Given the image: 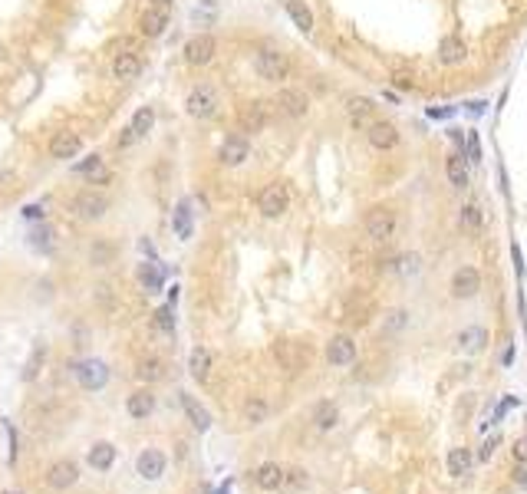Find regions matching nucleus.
<instances>
[{"label":"nucleus","mask_w":527,"mask_h":494,"mask_svg":"<svg viewBox=\"0 0 527 494\" xmlns=\"http://www.w3.org/2000/svg\"><path fill=\"white\" fill-rule=\"evenodd\" d=\"M109 208H112V201H109V195L99 191L96 185L76 191L73 201H69V211H73L79 221H103L105 214H109Z\"/></svg>","instance_id":"f257e3e1"},{"label":"nucleus","mask_w":527,"mask_h":494,"mask_svg":"<svg viewBox=\"0 0 527 494\" xmlns=\"http://www.w3.org/2000/svg\"><path fill=\"white\" fill-rule=\"evenodd\" d=\"M395 228H399V218H395L393 208H369L363 218V234L366 241H373V244H389L395 238Z\"/></svg>","instance_id":"f03ea898"},{"label":"nucleus","mask_w":527,"mask_h":494,"mask_svg":"<svg viewBox=\"0 0 527 494\" xmlns=\"http://www.w3.org/2000/svg\"><path fill=\"white\" fill-rule=\"evenodd\" d=\"M254 73H257L264 83H284L290 76V59L287 53H280L274 47H264L254 53Z\"/></svg>","instance_id":"7ed1b4c3"},{"label":"nucleus","mask_w":527,"mask_h":494,"mask_svg":"<svg viewBox=\"0 0 527 494\" xmlns=\"http://www.w3.org/2000/svg\"><path fill=\"white\" fill-rule=\"evenodd\" d=\"M218 93H214V86L211 83H198L188 89V96H185V113L192 115V119H202V122H208V119H214L218 115Z\"/></svg>","instance_id":"20e7f679"},{"label":"nucleus","mask_w":527,"mask_h":494,"mask_svg":"<svg viewBox=\"0 0 527 494\" xmlns=\"http://www.w3.org/2000/svg\"><path fill=\"white\" fill-rule=\"evenodd\" d=\"M290 208V191L284 181H270V185H264L257 195V211L264 214L267 221L280 218V214H287Z\"/></svg>","instance_id":"39448f33"},{"label":"nucleus","mask_w":527,"mask_h":494,"mask_svg":"<svg viewBox=\"0 0 527 494\" xmlns=\"http://www.w3.org/2000/svg\"><path fill=\"white\" fill-rule=\"evenodd\" d=\"M274 105L287 119H303L310 113V96L303 89H297V86H280V93L274 96Z\"/></svg>","instance_id":"423d86ee"},{"label":"nucleus","mask_w":527,"mask_h":494,"mask_svg":"<svg viewBox=\"0 0 527 494\" xmlns=\"http://www.w3.org/2000/svg\"><path fill=\"white\" fill-rule=\"evenodd\" d=\"M182 53L188 67H208L211 59H214V53H218V40H214V33H195L185 43Z\"/></svg>","instance_id":"0eeeda50"},{"label":"nucleus","mask_w":527,"mask_h":494,"mask_svg":"<svg viewBox=\"0 0 527 494\" xmlns=\"http://www.w3.org/2000/svg\"><path fill=\"white\" fill-rule=\"evenodd\" d=\"M250 159V139L244 132H231L218 149V162L228 165V168H238Z\"/></svg>","instance_id":"6e6552de"},{"label":"nucleus","mask_w":527,"mask_h":494,"mask_svg":"<svg viewBox=\"0 0 527 494\" xmlns=\"http://www.w3.org/2000/svg\"><path fill=\"white\" fill-rule=\"evenodd\" d=\"M363 132H366V142L373 145L376 152H393L395 145H399V129L389 119H373Z\"/></svg>","instance_id":"1a4fd4ad"},{"label":"nucleus","mask_w":527,"mask_h":494,"mask_svg":"<svg viewBox=\"0 0 527 494\" xmlns=\"http://www.w3.org/2000/svg\"><path fill=\"white\" fill-rule=\"evenodd\" d=\"M76 481H79V465L69 461V458H59V461H53L47 468V488H53V491H69Z\"/></svg>","instance_id":"9d476101"},{"label":"nucleus","mask_w":527,"mask_h":494,"mask_svg":"<svg viewBox=\"0 0 527 494\" xmlns=\"http://www.w3.org/2000/svg\"><path fill=\"white\" fill-rule=\"evenodd\" d=\"M50 159H57V162H69V159H76L83 152V135L76 132H53L50 135V145H47Z\"/></svg>","instance_id":"9b49d317"},{"label":"nucleus","mask_w":527,"mask_h":494,"mask_svg":"<svg viewBox=\"0 0 527 494\" xmlns=\"http://www.w3.org/2000/svg\"><path fill=\"white\" fill-rule=\"evenodd\" d=\"M481 290V270L478 267H458L455 277H451V297H458V300H471V297H478Z\"/></svg>","instance_id":"f8f14e48"},{"label":"nucleus","mask_w":527,"mask_h":494,"mask_svg":"<svg viewBox=\"0 0 527 494\" xmlns=\"http://www.w3.org/2000/svg\"><path fill=\"white\" fill-rule=\"evenodd\" d=\"M270 122V105L264 99H254L241 109V132L250 135V132H264Z\"/></svg>","instance_id":"ddd939ff"},{"label":"nucleus","mask_w":527,"mask_h":494,"mask_svg":"<svg viewBox=\"0 0 527 494\" xmlns=\"http://www.w3.org/2000/svg\"><path fill=\"white\" fill-rule=\"evenodd\" d=\"M76 379L86 392H96L109 382V369H105L103 360H86V362H79L76 366Z\"/></svg>","instance_id":"4468645a"},{"label":"nucleus","mask_w":527,"mask_h":494,"mask_svg":"<svg viewBox=\"0 0 527 494\" xmlns=\"http://www.w3.org/2000/svg\"><path fill=\"white\" fill-rule=\"evenodd\" d=\"M356 360V343L353 336H346V333H340V336H333V340L326 343V362L330 366H353Z\"/></svg>","instance_id":"2eb2a0df"},{"label":"nucleus","mask_w":527,"mask_h":494,"mask_svg":"<svg viewBox=\"0 0 527 494\" xmlns=\"http://www.w3.org/2000/svg\"><path fill=\"white\" fill-rule=\"evenodd\" d=\"M168 23H172V17H168V7H149L142 13V20H139V33L149 40H158L168 30Z\"/></svg>","instance_id":"dca6fc26"},{"label":"nucleus","mask_w":527,"mask_h":494,"mask_svg":"<svg viewBox=\"0 0 527 494\" xmlns=\"http://www.w3.org/2000/svg\"><path fill=\"white\" fill-rule=\"evenodd\" d=\"M376 109H379V105H376L369 96H349V99H346V115H349V122H353L356 129H366V125L373 122Z\"/></svg>","instance_id":"f3484780"},{"label":"nucleus","mask_w":527,"mask_h":494,"mask_svg":"<svg viewBox=\"0 0 527 494\" xmlns=\"http://www.w3.org/2000/svg\"><path fill=\"white\" fill-rule=\"evenodd\" d=\"M135 471H139L142 481H158V478L165 475V455L155 452V448H145V452H139V458H135Z\"/></svg>","instance_id":"a211bd4d"},{"label":"nucleus","mask_w":527,"mask_h":494,"mask_svg":"<svg viewBox=\"0 0 527 494\" xmlns=\"http://www.w3.org/2000/svg\"><path fill=\"white\" fill-rule=\"evenodd\" d=\"M139 76H142V59L135 57V53H115L112 79H119V83H135Z\"/></svg>","instance_id":"6ab92c4d"},{"label":"nucleus","mask_w":527,"mask_h":494,"mask_svg":"<svg viewBox=\"0 0 527 494\" xmlns=\"http://www.w3.org/2000/svg\"><path fill=\"white\" fill-rule=\"evenodd\" d=\"M445 175H448V185L451 188L465 191L471 185V175H468V162H465V155L461 152H451L445 159Z\"/></svg>","instance_id":"aec40b11"},{"label":"nucleus","mask_w":527,"mask_h":494,"mask_svg":"<svg viewBox=\"0 0 527 494\" xmlns=\"http://www.w3.org/2000/svg\"><path fill=\"white\" fill-rule=\"evenodd\" d=\"M284 10H287V17L294 20V27L300 33H313V10L307 7V0H284Z\"/></svg>","instance_id":"412c9836"},{"label":"nucleus","mask_w":527,"mask_h":494,"mask_svg":"<svg viewBox=\"0 0 527 494\" xmlns=\"http://www.w3.org/2000/svg\"><path fill=\"white\" fill-rule=\"evenodd\" d=\"M439 59L445 63V67H458V63H465L468 59V47H465V40L461 37H445L439 47Z\"/></svg>","instance_id":"4be33fe9"},{"label":"nucleus","mask_w":527,"mask_h":494,"mask_svg":"<svg viewBox=\"0 0 527 494\" xmlns=\"http://www.w3.org/2000/svg\"><path fill=\"white\" fill-rule=\"evenodd\" d=\"M445 468H448L451 478H465L475 468V455L468 448H448V458H445Z\"/></svg>","instance_id":"5701e85b"},{"label":"nucleus","mask_w":527,"mask_h":494,"mask_svg":"<svg viewBox=\"0 0 527 494\" xmlns=\"http://www.w3.org/2000/svg\"><path fill=\"white\" fill-rule=\"evenodd\" d=\"M254 485L264 488V491H277V488H284V468L274 465V461L254 468Z\"/></svg>","instance_id":"b1692460"},{"label":"nucleus","mask_w":527,"mask_h":494,"mask_svg":"<svg viewBox=\"0 0 527 494\" xmlns=\"http://www.w3.org/2000/svg\"><path fill=\"white\" fill-rule=\"evenodd\" d=\"M211 362H214L211 350H204V346H195L192 356H188V372H192V379L208 382V376H211Z\"/></svg>","instance_id":"393cba45"},{"label":"nucleus","mask_w":527,"mask_h":494,"mask_svg":"<svg viewBox=\"0 0 527 494\" xmlns=\"http://www.w3.org/2000/svg\"><path fill=\"white\" fill-rule=\"evenodd\" d=\"M125 412H129L132 418H149L155 412V396L149 389L132 392V396L125 399Z\"/></svg>","instance_id":"a878e982"},{"label":"nucleus","mask_w":527,"mask_h":494,"mask_svg":"<svg viewBox=\"0 0 527 494\" xmlns=\"http://www.w3.org/2000/svg\"><path fill=\"white\" fill-rule=\"evenodd\" d=\"M178 399H182V409H185V415H188V422H192L198 432H208L211 428L208 409H202V406L195 402V396H188V392H178Z\"/></svg>","instance_id":"bb28decb"},{"label":"nucleus","mask_w":527,"mask_h":494,"mask_svg":"<svg viewBox=\"0 0 527 494\" xmlns=\"http://www.w3.org/2000/svg\"><path fill=\"white\" fill-rule=\"evenodd\" d=\"M86 461H89V468H96V471H109L115 461V445L112 442H96V445L89 448Z\"/></svg>","instance_id":"cd10ccee"},{"label":"nucleus","mask_w":527,"mask_h":494,"mask_svg":"<svg viewBox=\"0 0 527 494\" xmlns=\"http://www.w3.org/2000/svg\"><path fill=\"white\" fill-rule=\"evenodd\" d=\"M336 422H340V409H336L333 402H316L313 406V425L320 428V432H330V428H336Z\"/></svg>","instance_id":"c85d7f7f"},{"label":"nucleus","mask_w":527,"mask_h":494,"mask_svg":"<svg viewBox=\"0 0 527 494\" xmlns=\"http://www.w3.org/2000/svg\"><path fill=\"white\" fill-rule=\"evenodd\" d=\"M458 346L465 352H481L488 346V330H485V326H468V330L458 336Z\"/></svg>","instance_id":"c756f323"},{"label":"nucleus","mask_w":527,"mask_h":494,"mask_svg":"<svg viewBox=\"0 0 527 494\" xmlns=\"http://www.w3.org/2000/svg\"><path fill=\"white\" fill-rule=\"evenodd\" d=\"M129 129L135 132V139H142V135H149L155 129V109L152 105H142V109H135L132 122H129Z\"/></svg>","instance_id":"7c9ffc66"},{"label":"nucleus","mask_w":527,"mask_h":494,"mask_svg":"<svg viewBox=\"0 0 527 494\" xmlns=\"http://www.w3.org/2000/svg\"><path fill=\"white\" fill-rule=\"evenodd\" d=\"M461 228L468 231V234H478V231L485 228V211H481V205L468 201V205L461 208Z\"/></svg>","instance_id":"2f4dec72"},{"label":"nucleus","mask_w":527,"mask_h":494,"mask_svg":"<svg viewBox=\"0 0 527 494\" xmlns=\"http://www.w3.org/2000/svg\"><path fill=\"white\" fill-rule=\"evenodd\" d=\"M267 415H270V406L260 399V396H257V399L244 402V422H248V425H264Z\"/></svg>","instance_id":"473e14b6"},{"label":"nucleus","mask_w":527,"mask_h":494,"mask_svg":"<svg viewBox=\"0 0 527 494\" xmlns=\"http://www.w3.org/2000/svg\"><path fill=\"white\" fill-rule=\"evenodd\" d=\"M135 376L142 382H158L165 376V362L158 360V356H149V360L139 362V369H135Z\"/></svg>","instance_id":"72a5a7b5"},{"label":"nucleus","mask_w":527,"mask_h":494,"mask_svg":"<svg viewBox=\"0 0 527 494\" xmlns=\"http://www.w3.org/2000/svg\"><path fill=\"white\" fill-rule=\"evenodd\" d=\"M112 257H115V247L109 244V241H103V238H96V244L89 247V260H93L96 267L112 264Z\"/></svg>","instance_id":"f704fd0d"},{"label":"nucleus","mask_w":527,"mask_h":494,"mask_svg":"<svg viewBox=\"0 0 527 494\" xmlns=\"http://www.w3.org/2000/svg\"><path fill=\"white\" fill-rule=\"evenodd\" d=\"M139 284H142L149 294H155V290L162 287V270H158L155 264H142L139 267Z\"/></svg>","instance_id":"c9c22d12"},{"label":"nucleus","mask_w":527,"mask_h":494,"mask_svg":"<svg viewBox=\"0 0 527 494\" xmlns=\"http://www.w3.org/2000/svg\"><path fill=\"white\" fill-rule=\"evenodd\" d=\"M172 228H175V234H178L182 241H188V234H192V214H188V201H182V205H178Z\"/></svg>","instance_id":"e433bc0d"},{"label":"nucleus","mask_w":527,"mask_h":494,"mask_svg":"<svg viewBox=\"0 0 527 494\" xmlns=\"http://www.w3.org/2000/svg\"><path fill=\"white\" fill-rule=\"evenodd\" d=\"M47 360V346L43 343H37L33 346V352H30V360H27V369H23V379H37V372H40V362Z\"/></svg>","instance_id":"4c0bfd02"},{"label":"nucleus","mask_w":527,"mask_h":494,"mask_svg":"<svg viewBox=\"0 0 527 494\" xmlns=\"http://www.w3.org/2000/svg\"><path fill=\"white\" fill-rule=\"evenodd\" d=\"M419 254H403L399 257V260H395V270H399V274L403 277H409V274H415V270H419Z\"/></svg>","instance_id":"58836bf2"},{"label":"nucleus","mask_w":527,"mask_h":494,"mask_svg":"<svg viewBox=\"0 0 527 494\" xmlns=\"http://www.w3.org/2000/svg\"><path fill=\"white\" fill-rule=\"evenodd\" d=\"M307 471L303 468H290V471H284V485H290V488H307Z\"/></svg>","instance_id":"ea45409f"},{"label":"nucleus","mask_w":527,"mask_h":494,"mask_svg":"<svg viewBox=\"0 0 527 494\" xmlns=\"http://www.w3.org/2000/svg\"><path fill=\"white\" fill-rule=\"evenodd\" d=\"M30 244L33 247H47L50 251V244H53V231L43 224V228H37V231H30Z\"/></svg>","instance_id":"a19ab883"},{"label":"nucleus","mask_w":527,"mask_h":494,"mask_svg":"<svg viewBox=\"0 0 527 494\" xmlns=\"http://www.w3.org/2000/svg\"><path fill=\"white\" fill-rule=\"evenodd\" d=\"M99 165H103V155H86V159H83V162H79V165H73V171H76V175H83V178H86L89 171H96Z\"/></svg>","instance_id":"79ce46f5"},{"label":"nucleus","mask_w":527,"mask_h":494,"mask_svg":"<svg viewBox=\"0 0 527 494\" xmlns=\"http://www.w3.org/2000/svg\"><path fill=\"white\" fill-rule=\"evenodd\" d=\"M155 323L162 326L165 333H175V320H172V306H162L158 314H155Z\"/></svg>","instance_id":"37998d69"},{"label":"nucleus","mask_w":527,"mask_h":494,"mask_svg":"<svg viewBox=\"0 0 527 494\" xmlns=\"http://www.w3.org/2000/svg\"><path fill=\"white\" fill-rule=\"evenodd\" d=\"M468 162H481V142H478V132H471L468 135Z\"/></svg>","instance_id":"c03bdc74"},{"label":"nucleus","mask_w":527,"mask_h":494,"mask_svg":"<svg viewBox=\"0 0 527 494\" xmlns=\"http://www.w3.org/2000/svg\"><path fill=\"white\" fill-rule=\"evenodd\" d=\"M135 142V132L132 129H129V125H125L122 129V135H119V139H115V145H119V149H129V145Z\"/></svg>","instance_id":"a18cd8bd"},{"label":"nucleus","mask_w":527,"mask_h":494,"mask_svg":"<svg viewBox=\"0 0 527 494\" xmlns=\"http://www.w3.org/2000/svg\"><path fill=\"white\" fill-rule=\"evenodd\" d=\"M514 458H518V461H527V435L514 442Z\"/></svg>","instance_id":"49530a36"},{"label":"nucleus","mask_w":527,"mask_h":494,"mask_svg":"<svg viewBox=\"0 0 527 494\" xmlns=\"http://www.w3.org/2000/svg\"><path fill=\"white\" fill-rule=\"evenodd\" d=\"M43 214H47V211H43V205H27V208H23V218H43Z\"/></svg>","instance_id":"de8ad7c7"},{"label":"nucleus","mask_w":527,"mask_h":494,"mask_svg":"<svg viewBox=\"0 0 527 494\" xmlns=\"http://www.w3.org/2000/svg\"><path fill=\"white\" fill-rule=\"evenodd\" d=\"M514 485H527V461H518L514 468Z\"/></svg>","instance_id":"09e8293b"},{"label":"nucleus","mask_w":527,"mask_h":494,"mask_svg":"<svg viewBox=\"0 0 527 494\" xmlns=\"http://www.w3.org/2000/svg\"><path fill=\"white\" fill-rule=\"evenodd\" d=\"M393 83H395V86H403V89H412V76H409V73H395Z\"/></svg>","instance_id":"8fccbe9b"},{"label":"nucleus","mask_w":527,"mask_h":494,"mask_svg":"<svg viewBox=\"0 0 527 494\" xmlns=\"http://www.w3.org/2000/svg\"><path fill=\"white\" fill-rule=\"evenodd\" d=\"M494 448H498V435L485 442V448H481V458H491V455H494Z\"/></svg>","instance_id":"3c124183"},{"label":"nucleus","mask_w":527,"mask_h":494,"mask_svg":"<svg viewBox=\"0 0 527 494\" xmlns=\"http://www.w3.org/2000/svg\"><path fill=\"white\" fill-rule=\"evenodd\" d=\"M465 113H468V115H475V119H478V115L485 113V103H468V109H465Z\"/></svg>","instance_id":"603ef678"},{"label":"nucleus","mask_w":527,"mask_h":494,"mask_svg":"<svg viewBox=\"0 0 527 494\" xmlns=\"http://www.w3.org/2000/svg\"><path fill=\"white\" fill-rule=\"evenodd\" d=\"M175 0H152V7H172Z\"/></svg>","instance_id":"864d4df0"}]
</instances>
